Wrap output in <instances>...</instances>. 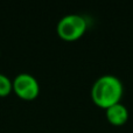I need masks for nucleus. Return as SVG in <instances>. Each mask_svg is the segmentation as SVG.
<instances>
[{"instance_id":"7ed1b4c3","label":"nucleus","mask_w":133,"mask_h":133,"mask_svg":"<svg viewBox=\"0 0 133 133\" xmlns=\"http://www.w3.org/2000/svg\"><path fill=\"white\" fill-rule=\"evenodd\" d=\"M13 90L21 98L34 99L40 92V84L33 75L22 72L13 79Z\"/></svg>"},{"instance_id":"39448f33","label":"nucleus","mask_w":133,"mask_h":133,"mask_svg":"<svg viewBox=\"0 0 133 133\" xmlns=\"http://www.w3.org/2000/svg\"><path fill=\"white\" fill-rule=\"evenodd\" d=\"M13 90V81L5 74H0V96H7Z\"/></svg>"},{"instance_id":"20e7f679","label":"nucleus","mask_w":133,"mask_h":133,"mask_svg":"<svg viewBox=\"0 0 133 133\" xmlns=\"http://www.w3.org/2000/svg\"><path fill=\"white\" fill-rule=\"evenodd\" d=\"M106 117L113 125H123L129 118V111L123 103H116L106 109Z\"/></svg>"},{"instance_id":"f257e3e1","label":"nucleus","mask_w":133,"mask_h":133,"mask_svg":"<svg viewBox=\"0 0 133 133\" xmlns=\"http://www.w3.org/2000/svg\"><path fill=\"white\" fill-rule=\"evenodd\" d=\"M123 82L115 75L106 74L95 81L91 88V97L95 104L101 108H110L119 103L123 97Z\"/></svg>"},{"instance_id":"f03ea898","label":"nucleus","mask_w":133,"mask_h":133,"mask_svg":"<svg viewBox=\"0 0 133 133\" xmlns=\"http://www.w3.org/2000/svg\"><path fill=\"white\" fill-rule=\"evenodd\" d=\"M87 27L85 18L78 14H68L57 22V33L63 40L74 41L84 34Z\"/></svg>"}]
</instances>
